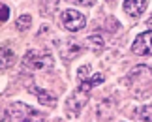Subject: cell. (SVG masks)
I'll use <instances>...</instances> for the list:
<instances>
[{
  "label": "cell",
  "instance_id": "6da1fadb",
  "mask_svg": "<svg viewBox=\"0 0 152 122\" xmlns=\"http://www.w3.org/2000/svg\"><path fill=\"white\" fill-rule=\"evenodd\" d=\"M10 117L13 122H45V113L21 102H13L10 105Z\"/></svg>",
  "mask_w": 152,
  "mask_h": 122
},
{
  "label": "cell",
  "instance_id": "7a4b0ae2",
  "mask_svg": "<svg viewBox=\"0 0 152 122\" xmlns=\"http://www.w3.org/2000/svg\"><path fill=\"white\" fill-rule=\"evenodd\" d=\"M23 62L32 69H49L53 68V56L47 51H28Z\"/></svg>",
  "mask_w": 152,
  "mask_h": 122
},
{
  "label": "cell",
  "instance_id": "3957f363",
  "mask_svg": "<svg viewBox=\"0 0 152 122\" xmlns=\"http://www.w3.org/2000/svg\"><path fill=\"white\" fill-rule=\"evenodd\" d=\"M60 23H62V26L66 28V30L77 32L81 28H85L86 17L83 13H79V11H75V9H64L60 13Z\"/></svg>",
  "mask_w": 152,
  "mask_h": 122
},
{
  "label": "cell",
  "instance_id": "277c9868",
  "mask_svg": "<svg viewBox=\"0 0 152 122\" xmlns=\"http://www.w3.org/2000/svg\"><path fill=\"white\" fill-rule=\"evenodd\" d=\"M132 51L139 56H148L152 55V30L148 32H141L135 38V42L132 45Z\"/></svg>",
  "mask_w": 152,
  "mask_h": 122
},
{
  "label": "cell",
  "instance_id": "5b68a950",
  "mask_svg": "<svg viewBox=\"0 0 152 122\" xmlns=\"http://www.w3.org/2000/svg\"><path fill=\"white\" fill-rule=\"evenodd\" d=\"M86 102H88V92H81V90H77V92H73V94L66 100V109H68L72 115H79L81 109L85 107Z\"/></svg>",
  "mask_w": 152,
  "mask_h": 122
},
{
  "label": "cell",
  "instance_id": "8992f818",
  "mask_svg": "<svg viewBox=\"0 0 152 122\" xmlns=\"http://www.w3.org/2000/svg\"><path fill=\"white\" fill-rule=\"evenodd\" d=\"M147 0H124L122 8H124V13L130 15V17H139L145 13L147 9Z\"/></svg>",
  "mask_w": 152,
  "mask_h": 122
},
{
  "label": "cell",
  "instance_id": "52a82bcc",
  "mask_svg": "<svg viewBox=\"0 0 152 122\" xmlns=\"http://www.w3.org/2000/svg\"><path fill=\"white\" fill-rule=\"evenodd\" d=\"M77 55H81V43L77 39H69V42L64 43V47H62V58L64 60H73Z\"/></svg>",
  "mask_w": 152,
  "mask_h": 122
},
{
  "label": "cell",
  "instance_id": "ba28073f",
  "mask_svg": "<svg viewBox=\"0 0 152 122\" xmlns=\"http://www.w3.org/2000/svg\"><path fill=\"white\" fill-rule=\"evenodd\" d=\"M103 81H105V77H103L102 73H94V75H90L88 79L81 81V83H79V90L81 92H90L96 85H102Z\"/></svg>",
  "mask_w": 152,
  "mask_h": 122
},
{
  "label": "cell",
  "instance_id": "9c48e42d",
  "mask_svg": "<svg viewBox=\"0 0 152 122\" xmlns=\"http://www.w3.org/2000/svg\"><path fill=\"white\" fill-rule=\"evenodd\" d=\"M32 94H36L39 103H43V105H55V103H56V98L53 96V94H49L47 90H43V88L32 86Z\"/></svg>",
  "mask_w": 152,
  "mask_h": 122
},
{
  "label": "cell",
  "instance_id": "30bf717a",
  "mask_svg": "<svg viewBox=\"0 0 152 122\" xmlns=\"http://www.w3.org/2000/svg\"><path fill=\"white\" fill-rule=\"evenodd\" d=\"M86 43L90 45V49L94 51V53H100V51L103 49V38L100 36V34H96V36H88V38H86Z\"/></svg>",
  "mask_w": 152,
  "mask_h": 122
},
{
  "label": "cell",
  "instance_id": "8fae6325",
  "mask_svg": "<svg viewBox=\"0 0 152 122\" xmlns=\"http://www.w3.org/2000/svg\"><path fill=\"white\" fill-rule=\"evenodd\" d=\"M13 60H15V56L11 53V49L10 47H2V69L10 68L11 64H13Z\"/></svg>",
  "mask_w": 152,
  "mask_h": 122
},
{
  "label": "cell",
  "instance_id": "7c38bea8",
  "mask_svg": "<svg viewBox=\"0 0 152 122\" xmlns=\"http://www.w3.org/2000/svg\"><path fill=\"white\" fill-rule=\"evenodd\" d=\"M30 23H32V17L28 13H25V15H21L19 19H17V28H19V30H26V28L30 26Z\"/></svg>",
  "mask_w": 152,
  "mask_h": 122
},
{
  "label": "cell",
  "instance_id": "4fadbf2b",
  "mask_svg": "<svg viewBox=\"0 0 152 122\" xmlns=\"http://www.w3.org/2000/svg\"><path fill=\"white\" fill-rule=\"evenodd\" d=\"M139 118L145 122H152V105H145L139 109Z\"/></svg>",
  "mask_w": 152,
  "mask_h": 122
},
{
  "label": "cell",
  "instance_id": "5bb4252c",
  "mask_svg": "<svg viewBox=\"0 0 152 122\" xmlns=\"http://www.w3.org/2000/svg\"><path fill=\"white\" fill-rule=\"evenodd\" d=\"M90 66L86 64V66H83V68H79V72H77V77H79V83L81 81H85V79H88L90 77Z\"/></svg>",
  "mask_w": 152,
  "mask_h": 122
},
{
  "label": "cell",
  "instance_id": "9a60e30c",
  "mask_svg": "<svg viewBox=\"0 0 152 122\" xmlns=\"http://www.w3.org/2000/svg\"><path fill=\"white\" fill-rule=\"evenodd\" d=\"M8 19H10V6L8 4H2V6H0V21L6 23Z\"/></svg>",
  "mask_w": 152,
  "mask_h": 122
},
{
  "label": "cell",
  "instance_id": "2e32d148",
  "mask_svg": "<svg viewBox=\"0 0 152 122\" xmlns=\"http://www.w3.org/2000/svg\"><path fill=\"white\" fill-rule=\"evenodd\" d=\"M62 2H68V4H81V6H90L94 0H62Z\"/></svg>",
  "mask_w": 152,
  "mask_h": 122
},
{
  "label": "cell",
  "instance_id": "e0dca14e",
  "mask_svg": "<svg viewBox=\"0 0 152 122\" xmlns=\"http://www.w3.org/2000/svg\"><path fill=\"white\" fill-rule=\"evenodd\" d=\"M147 25H148V26H150V28H152V17H150V19H148V21H147Z\"/></svg>",
  "mask_w": 152,
  "mask_h": 122
}]
</instances>
